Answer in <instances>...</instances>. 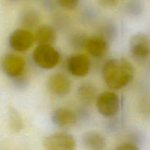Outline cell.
<instances>
[{
	"label": "cell",
	"mask_w": 150,
	"mask_h": 150,
	"mask_svg": "<svg viewBox=\"0 0 150 150\" xmlns=\"http://www.w3.org/2000/svg\"><path fill=\"white\" fill-rule=\"evenodd\" d=\"M57 4L66 10H73L77 7L79 0H57Z\"/></svg>",
	"instance_id": "obj_17"
},
{
	"label": "cell",
	"mask_w": 150,
	"mask_h": 150,
	"mask_svg": "<svg viewBox=\"0 0 150 150\" xmlns=\"http://www.w3.org/2000/svg\"><path fill=\"white\" fill-rule=\"evenodd\" d=\"M67 69L72 76L85 77L89 72L90 60L83 54H73L67 59Z\"/></svg>",
	"instance_id": "obj_8"
},
{
	"label": "cell",
	"mask_w": 150,
	"mask_h": 150,
	"mask_svg": "<svg viewBox=\"0 0 150 150\" xmlns=\"http://www.w3.org/2000/svg\"><path fill=\"white\" fill-rule=\"evenodd\" d=\"M129 49L137 59L147 58L150 55V38L142 32L132 35L129 40Z\"/></svg>",
	"instance_id": "obj_7"
},
{
	"label": "cell",
	"mask_w": 150,
	"mask_h": 150,
	"mask_svg": "<svg viewBox=\"0 0 150 150\" xmlns=\"http://www.w3.org/2000/svg\"><path fill=\"white\" fill-rule=\"evenodd\" d=\"M102 74L104 81L110 89L119 90L133 81L135 68L126 59H111L103 65Z\"/></svg>",
	"instance_id": "obj_1"
},
{
	"label": "cell",
	"mask_w": 150,
	"mask_h": 150,
	"mask_svg": "<svg viewBox=\"0 0 150 150\" xmlns=\"http://www.w3.org/2000/svg\"><path fill=\"white\" fill-rule=\"evenodd\" d=\"M9 117H10V127L16 132L21 131V129L23 128V123L21 117L18 114L17 111L13 108L10 109Z\"/></svg>",
	"instance_id": "obj_15"
},
{
	"label": "cell",
	"mask_w": 150,
	"mask_h": 150,
	"mask_svg": "<svg viewBox=\"0 0 150 150\" xmlns=\"http://www.w3.org/2000/svg\"><path fill=\"white\" fill-rule=\"evenodd\" d=\"M42 146L47 150H73L76 148V142L69 133H55L43 139Z\"/></svg>",
	"instance_id": "obj_4"
},
{
	"label": "cell",
	"mask_w": 150,
	"mask_h": 150,
	"mask_svg": "<svg viewBox=\"0 0 150 150\" xmlns=\"http://www.w3.org/2000/svg\"><path fill=\"white\" fill-rule=\"evenodd\" d=\"M115 149L117 150H137L139 149V147L136 144L131 143V142H125L119 144Z\"/></svg>",
	"instance_id": "obj_18"
},
{
	"label": "cell",
	"mask_w": 150,
	"mask_h": 150,
	"mask_svg": "<svg viewBox=\"0 0 150 150\" xmlns=\"http://www.w3.org/2000/svg\"><path fill=\"white\" fill-rule=\"evenodd\" d=\"M97 95L95 86L91 83H83L79 86L77 95L81 102L85 104H89L94 100Z\"/></svg>",
	"instance_id": "obj_14"
},
{
	"label": "cell",
	"mask_w": 150,
	"mask_h": 150,
	"mask_svg": "<svg viewBox=\"0 0 150 150\" xmlns=\"http://www.w3.org/2000/svg\"><path fill=\"white\" fill-rule=\"evenodd\" d=\"M1 65L6 76L12 79H17L24 73L26 61L23 57L17 54H7L1 59Z\"/></svg>",
	"instance_id": "obj_6"
},
{
	"label": "cell",
	"mask_w": 150,
	"mask_h": 150,
	"mask_svg": "<svg viewBox=\"0 0 150 150\" xmlns=\"http://www.w3.org/2000/svg\"><path fill=\"white\" fill-rule=\"evenodd\" d=\"M32 59L39 67L51 70L58 65L61 56L51 45H38L32 53Z\"/></svg>",
	"instance_id": "obj_2"
},
{
	"label": "cell",
	"mask_w": 150,
	"mask_h": 150,
	"mask_svg": "<svg viewBox=\"0 0 150 150\" xmlns=\"http://www.w3.org/2000/svg\"><path fill=\"white\" fill-rule=\"evenodd\" d=\"M51 121L59 128H69L76 125L78 122V115L70 108L60 107L53 111Z\"/></svg>",
	"instance_id": "obj_9"
},
{
	"label": "cell",
	"mask_w": 150,
	"mask_h": 150,
	"mask_svg": "<svg viewBox=\"0 0 150 150\" xmlns=\"http://www.w3.org/2000/svg\"><path fill=\"white\" fill-rule=\"evenodd\" d=\"M35 35L27 29H17L9 37L10 48L17 52L23 53L31 48L35 42Z\"/></svg>",
	"instance_id": "obj_5"
},
{
	"label": "cell",
	"mask_w": 150,
	"mask_h": 150,
	"mask_svg": "<svg viewBox=\"0 0 150 150\" xmlns=\"http://www.w3.org/2000/svg\"><path fill=\"white\" fill-rule=\"evenodd\" d=\"M82 144L86 149L100 150L106 146V139L99 132L88 131L82 136Z\"/></svg>",
	"instance_id": "obj_12"
},
{
	"label": "cell",
	"mask_w": 150,
	"mask_h": 150,
	"mask_svg": "<svg viewBox=\"0 0 150 150\" xmlns=\"http://www.w3.org/2000/svg\"><path fill=\"white\" fill-rule=\"evenodd\" d=\"M96 107L98 112L104 117H114L120 109V97L115 92H102L97 96Z\"/></svg>",
	"instance_id": "obj_3"
},
{
	"label": "cell",
	"mask_w": 150,
	"mask_h": 150,
	"mask_svg": "<svg viewBox=\"0 0 150 150\" xmlns=\"http://www.w3.org/2000/svg\"><path fill=\"white\" fill-rule=\"evenodd\" d=\"M83 46L91 56L95 58H100L106 53L108 44L103 37L95 35L86 38Z\"/></svg>",
	"instance_id": "obj_11"
},
{
	"label": "cell",
	"mask_w": 150,
	"mask_h": 150,
	"mask_svg": "<svg viewBox=\"0 0 150 150\" xmlns=\"http://www.w3.org/2000/svg\"><path fill=\"white\" fill-rule=\"evenodd\" d=\"M38 22V16L35 12L26 11L22 16V23L27 26H35Z\"/></svg>",
	"instance_id": "obj_16"
},
{
	"label": "cell",
	"mask_w": 150,
	"mask_h": 150,
	"mask_svg": "<svg viewBox=\"0 0 150 150\" xmlns=\"http://www.w3.org/2000/svg\"><path fill=\"white\" fill-rule=\"evenodd\" d=\"M98 1L103 7H112L117 6L120 0H98Z\"/></svg>",
	"instance_id": "obj_19"
},
{
	"label": "cell",
	"mask_w": 150,
	"mask_h": 150,
	"mask_svg": "<svg viewBox=\"0 0 150 150\" xmlns=\"http://www.w3.org/2000/svg\"><path fill=\"white\" fill-rule=\"evenodd\" d=\"M48 89L51 93L56 96H65L71 89V81L62 73H54L49 77L47 83Z\"/></svg>",
	"instance_id": "obj_10"
},
{
	"label": "cell",
	"mask_w": 150,
	"mask_h": 150,
	"mask_svg": "<svg viewBox=\"0 0 150 150\" xmlns=\"http://www.w3.org/2000/svg\"><path fill=\"white\" fill-rule=\"evenodd\" d=\"M38 45H51L55 42L57 39V32L54 28L51 25H41L35 35Z\"/></svg>",
	"instance_id": "obj_13"
}]
</instances>
